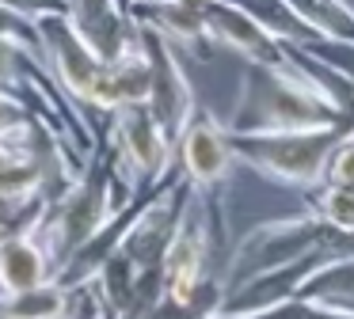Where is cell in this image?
I'll return each instance as SVG.
<instances>
[{"instance_id": "cell-13", "label": "cell", "mask_w": 354, "mask_h": 319, "mask_svg": "<svg viewBox=\"0 0 354 319\" xmlns=\"http://www.w3.org/2000/svg\"><path fill=\"white\" fill-rule=\"evenodd\" d=\"M73 289L62 281L24 289V293H0V319H69Z\"/></svg>"}, {"instance_id": "cell-2", "label": "cell", "mask_w": 354, "mask_h": 319, "mask_svg": "<svg viewBox=\"0 0 354 319\" xmlns=\"http://www.w3.org/2000/svg\"><path fill=\"white\" fill-rule=\"evenodd\" d=\"M133 202V194H126V186L118 182V175L111 171L107 156L95 152L84 160V171L77 175L69 190L62 197L46 205V217H42V235H46V247L54 255V266L62 273V266L92 240L100 228H107L126 205Z\"/></svg>"}, {"instance_id": "cell-10", "label": "cell", "mask_w": 354, "mask_h": 319, "mask_svg": "<svg viewBox=\"0 0 354 319\" xmlns=\"http://www.w3.org/2000/svg\"><path fill=\"white\" fill-rule=\"evenodd\" d=\"M42 217L46 209L0 240V293H24V289L57 281L54 255L42 235Z\"/></svg>"}, {"instance_id": "cell-4", "label": "cell", "mask_w": 354, "mask_h": 319, "mask_svg": "<svg viewBox=\"0 0 354 319\" xmlns=\"http://www.w3.org/2000/svg\"><path fill=\"white\" fill-rule=\"evenodd\" d=\"M232 167H236V152H232V137L225 129V118H217L209 106H194L187 129L176 141V171L194 194L206 202L209 224H214L217 243L229 240V217H225V197H229Z\"/></svg>"}, {"instance_id": "cell-7", "label": "cell", "mask_w": 354, "mask_h": 319, "mask_svg": "<svg viewBox=\"0 0 354 319\" xmlns=\"http://www.w3.org/2000/svg\"><path fill=\"white\" fill-rule=\"evenodd\" d=\"M138 38H141V50H145V61H149V99H145V106L164 126V133H168L171 141H179V133L187 129L194 106H198V95H194L191 80H187V72H183V57L176 53V46L164 42V38L156 35L153 27H145V23H138Z\"/></svg>"}, {"instance_id": "cell-12", "label": "cell", "mask_w": 354, "mask_h": 319, "mask_svg": "<svg viewBox=\"0 0 354 319\" xmlns=\"http://www.w3.org/2000/svg\"><path fill=\"white\" fill-rule=\"evenodd\" d=\"M65 19L103 61H115L138 42V23L118 0H65Z\"/></svg>"}, {"instance_id": "cell-21", "label": "cell", "mask_w": 354, "mask_h": 319, "mask_svg": "<svg viewBox=\"0 0 354 319\" xmlns=\"http://www.w3.org/2000/svg\"><path fill=\"white\" fill-rule=\"evenodd\" d=\"M301 300V296H297ZM308 311H313V319H354L351 311H339V308H324V304H308Z\"/></svg>"}, {"instance_id": "cell-22", "label": "cell", "mask_w": 354, "mask_h": 319, "mask_svg": "<svg viewBox=\"0 0 354 319\" xmlns=\"http://www.w3.org/2000/svg\"><path fill=\"white\" fill-rule=\"evenodd\" d=\"M118 4H122V8H126V12H130V4H133V0H118Z\"/></svg>"}, {"instance_id": "cell-19", "label": "cell", "mask_w": 354, "mask_h": 319, "mask_svg": "<svg viewBox=\"0 0 354 319\" xmlns=\"http://www.w3.org/2000/svg\"><path fill=\"white\" fill-rule=\"evenodd\" d=\"M31 114H35V106L27 103L24 95H16V91H4V88H0V141L16 133V129L24 126L27 118H31Z\"/></svg>"}, {"instance_id": "cell-5", "label": "cell", "mask_w": 354, "mask_h": 319, "mask_svg": "<svg viewBox=\"0 0 354 319\" xmlns=\"http://www.w3.org/2000/svg\"><path fill=\"white\" fill-rule=\"evenodd\" d=\"M35 35H39V50L46 57L54 80L65 88V95L80 106L111 114L115 106H122L115 84V65L103 61L84 38L73 30V23L65 19V12H46L35 19Z\"/></svg>"}, {"instance_id": "cell-17", "label": "cell", "mask_w": 354, "mask_h": 319, "mask_svg": "<svg viewBox=\"0 0 354 319\" xmlns=\"http://www.w3.org/2000/svg\"><path fill=\"white\" fill-rule=\"evenodd\" d=\"M313 57H320L324 65H331L346 84L354 88V42H339V38H313V42H301Z\"/></svg>"}, {"instance_id": "cell-8", "label": "cell", "mask_w": 354, "mask_h": 319, "mask_svg": "<svg viewBox=\"0 0 354 319\" xmlns=\"http://www.w3.org/2000/svg\"><path fill=\"white\" fill-rule=\"evenodd\" d=\"M19 129L0 141V228H4V235L16 232L19 224H27L35 213H42L50 205L46 194H42L35 156Z\"/></svg>"}, {"instance_id": "cell-6", "label": "cell", "mask_w": 354, "mask_h": 319, "mask_svg": "<svg viewBox=\"0 0 354 319\" xmlns=\"http://www.w3.org/2000/svg\"><path fill=\"white\" fill-rule=\"evenodd\" d=\"M343 129V126H339ZM339 129H290V133H229L236 164L252 167L267 182L313 190L328 175V152Z\"/></svg>"}, {"instance_id": "cell-11", "label": "cell", "mask_w": 354, "mask_h": 319, "mask_svg": "<svg viewBox=\"0 0 354 319\" xmlns=\"http://www.w3.org/2000/svg\"><path fill=\"white\" fill-rule=\"evenodd\" d=\"M206 35L214 42V50H229L236 57H244V65H270L282 61V42L267 35L252 15H244L229 0H206Z\"/></svg>"}, {"instance_id": "cell-14", "label": "cell", "mask_w": 354, "mask_h": 319, "mask_svg": "<svg viewBox=\"0 0 354 319\" xmlns=\"http://www.w3.org/2000/svg\"><path fill=\"white\" fill-rule=\"evenodd\" d=\"M229 4H236L244 15H252L274 42L301 46V42H313L316 38L313 30L305 27V19L290 8V0H229Z\"/></svg>"}, {"instance_id": "cell-16", "label": "cell", "mask_w": 354, "mask_h": 319, "mask_svg": "<svg viewBox=\"0 0 354 319\" xmlns=\"http://www.w3.org/2000/svg\"><path fill=\"white\" fill-rule=\"evenodd\" d=\"M305 205L328 228H335L343 235L354 232V186H346V182H320V186H313L305 194Z\"/></svg>"}, {"instance_id": "cell-3", "label": "cell", "mask_w": 354, "mask_h": 319, "mask_svg": "<svg viewBox=\"0 0 354 319\" xmlns=\"http://www.w3.org/2000/svg\"><path fill=\"white\" fill-rule=\"evenodd\" d=\"M100 152L133 197L164 186L176 175V141L164 133L145 103H126L107 114Z\"/></svg>"}, {"instance_id": "cell-23", "label": "cell", "mask_w": 354, "mask_h": 319, "mask_svg": "<svg viewBox=\"0 0 354 319\" xmlns=\"http://www.w3.org/2000/svg\"><path fill=\"white\" fill-rule=\"evenodd\" d=\"M0 240H4V228H0Z\"/></svg>"}, {"instance_id": "cell-9", "label": "cell", "mask_w": 354, "mask_h": 319, "mask_svg": "<svg viewBox=\"0 0 354 319\" xmlns=\"http://www.w3.org/2000/svg\"><path fill=\"white\" fill-rule=\"evenodd\" d=\"M206 0H133L130 15L145 27H153L164 42L176 46L179 57L206 61L214 42L206 35Z\"/></svg>"}, {"instance_id": "cell-1", "label": "cell", "mask_w": 354, "mask_h": 319, "mask_svg": "<svg viewBox=\"0 0 354 319\" xmlns=\"http://www.w3.org/2000/svg\"><path fill=\"white\" fill-rule=\"evenodd\" d=\"M346 118L339 114L331 91L316 80L290 42H282V61L244 65L240 99L225 118L229 133H290V129H339Z\"/></svg>"}, {"instance_id": "cell-20", "label": "cell", "mask_w": 354, "mask_h": 319, "mask_svg": "<svg viewBox=\"0 0 354 319\" xmlns=\"http://www.w3.org/2000/svg\"><path fill=\"white\" fill-rule=\"evenodd\" d=\"M0 8H8V12H16V15L35 23L46 12H65V0H0Z\"/></svg>"}, {"instance_id": "cell-15", "label": "cell", "mask_w": 354, "mask_h": 319, "mask_svg": "<svg viewBox=\"0 0 354 319\" xmlns=\"http://www.w3.org/2000/svg\"><path fill=\"white\" fill-rule=\"evenodd\" d=\"M290 8L305 19L316 38L354 42V8L346 0H290Z\"/></svg>"}, {"instance_id": "cell-18", "label": "cell", "mask_w": 354, "mask_h": 319, "mask_svg": "<svg viewBox=\"0 0 354 319\" xmlns=\"http://www.w3.org/2000/svg\"><path fill=\"white\" fill-rule=\"evenodd\" d=\"M324 182H346V186H354V122L339 129L335 144L328 152V175H324Z\"/></svg>"}]
</instances>
